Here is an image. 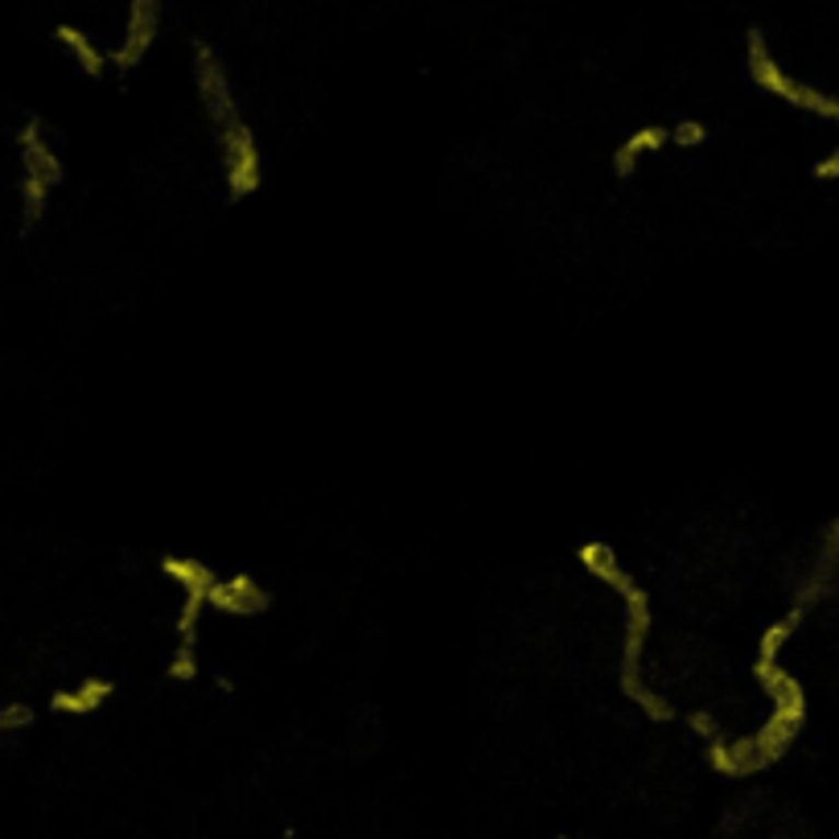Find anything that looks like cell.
<instances>
[{
    "instance_id": "obj_1",
    "label": "cell",
    "mask_w": 839,
    "mask_h": 839,
    "mask_svg": "<svg viewBox=\"0 0 839 839\" xmlns=\"http://www.w3.org/2000/svg\"><path fill=\"white\" fill-rule=\"evenodd\" d=\"M576 564L597 576L605 589H614L621 605H626V634H621V671H617V687L630 703H638L654 724H667V720H679L675 703L667 696H659L646 675H642V663H646V642H651L654 630V605H651V589L634 581V572L621 564L614 544L605 539H584L576 548Z\"/></svg>"
},
{
    "instance_id": "obj_2",
    "label": "cell",
    "mask_w": 839,
    "mask_h": 839,
    "mask_svg": "<svg viewBox=\"0 0 839 839\" xmlns=\"http://www.w3.org/2000/svg\"><path fill=\"white\" fill-rule=\"evenodd\" d=\"M194 74H198V95H202L206 120L214 128V144H219V161H223L226 198L243 202L264 189V156H259L256 132L243 120L235 91L226 83V70L214 54L198 46L194 50Z\"/></svg>"
},
{
    "instance_id": "obj_3",
    "label": "cell",
    "mask_w": 839,
    "mask_h": 839,
    "mask_svg": "<svg viewBox=\"0 0 839 839\" xmlns=\"http://www.w3.org/2000/svg\"><path fill=\"white\" fill-rule=\"evenodd\" d=\"M749 74H754V83L773 95V100L790 103V107H799V112H811V116H823V120H836L839 124V95L831 91H819V86L811 83H799V79H790L786 70L778 67V58L770 54L766 46V37L761 34H749Z\"/></svg>"
},
{
    "instance_id": "obj_4",
    "label": "cell",
    "mask_w": 839,
    "mask_h": 839,
    "mask_svg": "<svg viewBox=\"0 0 839 839\" xmlns=\"http://www.w3.org/2000/svg\"><path fill=\"white\" fill-rule=\"evenodd\" d=\"M206 609L223 617H259L272 609V593L252 572H231V576H219L214 589L206 593Z\"/></svg>"
},
{
    "instance_id": "obj_5",
    "label": "cell",
    "mask_w": 839,
    "mask_h": 839,
    "mask_svg": "<svg viewBox=\"0 0 839 839\" xmlns=\"http://www.w3.org/2000/svg\"><path fill=\"white\" fill-rule=\"evenodd\" d=\"M156 30H161V0H132V18H128L120 50L107 54V62L116 70H132L156 42Z\"/></svg>"
},
{
    "instance_id": "obj_6",
    "label": "cell",
    "mask_w": 839,
    "mask_h": 839,
    "mask_svg": "<svg viewBox=\"0 0 839 839\" xmlns=\"http://www.w3.org/2000/svg\"><path fill=\"white\" fill-rule=\"evenodd\" d=\"M671 144V128L667 124H638L634 132L630 137L621 140L614 149V156H609V170H614V177H634L638 173V165L646 161V156H654V153H663Z\"/></svg>"
},
{
    "instance_id": "obj_7",
    "label": "cell",
    "mask_w": 839,
    "mask_h": 839,
    "mask_svg": "<svg viewBox=\"0 0 839 839\" xmlns=\"http://www.w3.org/2000/svg\"><path fill=\"white\" fill-rule=\"evenodd\" d=\"M21 173L25 177H37V182H46V186H62V177H67V170H62V156L54 153V144L46 140V132H42V124H25L21 128Z\"/></svg>"
},
{
    "instance_id": "obj_8",
    "label": "cell",
    "mask_w": 839,
    "mask_h": 839,
    "mask_svg": "<svg viewBox=\"0 0 839 839\" xmlns=\"http://www.w3.org/2000/svg\"><path fill=\"white\" fill-rule=\"evenodd\" d=\"M112 696H116V684L103 679V675H91V679H79L74 687L54 691L50 708L58 712V716H95Z\"/></svg>"
},
{
    "instance_id": "obj_9",
    "label": "cell",
    "mask_w": 839,
    "mask_h": 839,
    "mask_svg": "<svg viewBox=\"0 0 839 839\" xmlns=\"http://www.w3.org/2000/svg\"><path fill=\"white\" fill-rule=\"evenodd\" d=\"M161 572H165L182 593H198V597H206V593L214 589V581H219V572L210 564H202V560H194V556H165V560H161Z\"/></svg>"
},
{
    "instance_id": "obj_10",
    "label": "cell",
    "mask_w": 839,
    "mask_h": 839,
    "mask_svg": "<svg viewBox=\"0 0 839 839\" xmlns=\"http://www.w3.org/2000/svg\"><path fill=\"white\" fill-rule=\"evenodd\" d=\"M54 37H58L70 54H74V62H79L83 74H91V79H103V74H107V67H112V62H107V54H103L100 46L83 34V30H74V25H58Z\"/></svg>"
},
{
    "instance_id": "obj_11",
    "label": "cell",
    "mask_w": 839,
    "mask_h": 839,
    "mask_svg": "<svg viewBox=\"0 0 839 839\" xmlns=\"http://www.w3.org/2000/svg\"><path fill=\"white\" fill-rule=\"evenodd\" d=\"M803 626V605H794L790 614H782L778 621H770L761 638H757V654L754 659H782V646L790 642V634Z\"/></svg>"
},
{
    "instance_id": "obj_12",
    "label": "cell",
    "mask_w": 839,
    "mask_h": 839,
    "mask_svg": "<svg viewBox=\"0 0 839 839\" xmlns=\"http://www.w3.org/2000/svg\"><path fill=\"white\" fill-rule=\"evenodd\" d=\"M54 189L37 177H25L21 173V231H34L42 219H46V206H50Z\"/></svg>"
},
{
    "instance_id": "obj_13",
    "label": "cell",
    "mask_w": 839,
    "mask_h": 839,
    "mask_svg": "<svg viewBox=\"0 0 839 839\" xmlns=\"http://www.w3.org/2000/svg\"><path fill=\"white\" fill-rule=\"evenodd\" d=\"M671 144H679V149H703V144H708V124L703 120L671 124Z\"/></svg>"
},
{
    "instance_id": "obj_14",
    "label": "cell",
    "mask_w": 839,
    "mask_h": 839,
    "mask_svg": "<svg viewBox=\"0 0 839 839\" xmlns=\"http://www.w3.org/2000/svg\"><path fill=\"white\" fill-rule=\"evenodd\" d=\"M30 724H34V708H30V703L0 708V733H18V729H30Z\"/></svg>"
},
{
    "instance_id": "obj_15",
    "label": "cell",
    "mask_w": 839,
    "mask_h": 839,
    "mask_svg": "<svg viewBox=\"0 0 839 839\" xmlns=\"http://www.w3.org/2000/svg\"><path fill=\"white\" fill-rule=\"evenodd\" d=\"M815 182H839V144L823 161H815Z\"/></svg>"
}]
</instances>
